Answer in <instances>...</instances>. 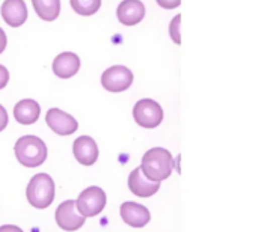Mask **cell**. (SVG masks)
<instances>
[{
  "instance_id": "cell-1",
  "label": "cell",
  "mask_w": 258,
  "mask_h": 232,
  "mask_svg": "<svg viewBox=\"0 0 258 232\" xmlns=\"http://www.w3.org/2000/svg\"><path fill=\"white\" fill-rule=\"evenodd\" d=\"M172 154L165 148H151L142 157L141 171L142 174L154 183H162L172 174Z\"/></svg>"
},
{
  "instance_id": "cell-2",
  "label": "cell",
  "mask_w": 258,
  "mask_h": 232,
  "mask_svg": "<svg viewBox=\"0 0 258 232\" xmlns=\"http://www.w3.org/2000/svg\"><path fill=\"white\" fill-rule=\"evenodd\" d=\"M14 152L20 165L26 168H38L47 159V146L36 136H23L15 142Z\"/></svg>"
},
{
  "instance_id": "cell-3",
  "label": "cell",
  "mask_w": 258,
  "mask_h": 232,
  "mask_svg": "<svg viewBox=\"0 0 258 232\" xmlns=\"http://www.w3.org/2000/svg\"><path fill=\"white\" fill-rule=\"evenodd\" d=\"M26 198L29 204L38 210L48 208L54 199V183L47 174H36L27 184Z\"/></svg>"
},
{
  "instance_id": "cell-4",
  "label": "cell",
  "mask_w": 258,
  "mask_h": 232,
  "mask_svg": "<svg viewBox=\"0 0 258 232\" xmlns=\"http://www.w3.org/2000/svg\"><path fill=\"white\" fill-rule=\"evenodd\" d=\"M106 201L107 198H106L104 190L97 186H92V187L85 189L79 195L77 201H74V204H76L77 211L83 217H94L104 210Z\"/></svg>"
},
{
  "instance_id": "cell-5",
  "label": "cell",
  "mask_w": 258,
  "mask_h": 232,
  "mask_svg": "<svg viewBox=\"0 0 258 232\" xmlns=\"http://www.w3.org/2000/svg\"><path fill=\"white\" fill-rule=\"evenodd\" d=\"M133 118L142 128H156L163 121V110L159 103L150 98L138 101L133 107Z\"/></svg>"
},
{
  "instance_id": "cell-6",
  "label": "cell",
  "mask_w": 258,
  "mask_h": 232,
  "mask_svg": "<svg viewBox=\"0 0 258 232\" xmlns=\"http://www.w3.org/2000/svg\"><path fill=\"white\" fill-rule=\"evenodd\" d=\"M133 83V72L122 65L107 68L101 74V86L109 92H124Z\"/></svg>"
},
{
  "instance_id": "cell-7",
  "label": "cell",
  "mask_w": 258,
  "mask_h": 232,
  "mask_svg": "<svg viewBox=\"0 0 258 232\" xmlns=\"http://www.w3.org/2000/svg\"><path fill=\"white\" fill-rule=\"evenodd\" d=\"M54 217H56L57 226L67 232H74L77 231V229H80L85 225V220H86V217H83L77 211L76 204H74L73 199L62 202L57 207Z\"/></svg>"
},
{
  "instance_id": "cell-8",
  "label": "cell",
  "mask_w": 258,
  "mask_h": 232,
  "mask_svg": "<svg viewBox=\"0 0 258 232\" xmlns=\"http://www.w3.org/2000/svg\"><path fill=\"white\" fill-rule=\"evenodd\" d=\"M45 122L59 136H70L79 128L77 121L60 109H50L47 112Z\"/></svg>"
},
{
  "instance_id": "cell-9",
  "label": "cell",
  "mask_w": 258,
  "mask_h": 232,
  "mask_svg": "<svg viewBox=\"0 0 258 232\" xmlns=\"http://www.w3.org/2000/svg\"><path fill=\"white\" fill-rule=\"evenodd\" d=\"M119 213L125 225L132 228H144L151 220L150 210L136 202H124L119 208Z\"/></svg>"
},
{
  "instance_id": "cell-10",
  "label": "cell",
  "mask_w": 258,
  "mask_h": 232,
  "mask_svg": "<svg viewBox=\"0 0 258 232\" xmlns=\"http://www.w3.org/2000/svg\"><path fill=\"white\" fill-rule=\"evenodd\" d=\"M73 152L76 160L83 166H92L98 159V146L89 136H80L73 143Z\"/></svg>"
},
{
  "instance_id": "cell-11",
  "label": "cell",
  "mask_w": 258,
  "mask_h": 232,
  "mask_svg": "<svg viewBox=\"0 0 258 232\" xmlns=\"http://www.w3.org/2000/svg\"><path fill=\"white\" fill-rule=\"evenodd\" d=\"M128 189L133 195L139 198H150L156 195L160 189V183L150 181L141 171V168H136L130 177H128Z\"/></svg>"
},
{
  "instance_id": "cell-12",
  "label": "cell",
  "mask_w": 258,
  "mask_h": 232,
  "mask_svg": "<svg viewBox=\"0 0 258 232\" xmlns=\"http://www.w3.org/2000/svg\"><path fill=\"white\" fill-rule=\"evenodd\" d=\"M116 17L124 26H135L145 17V6L141 0H124L116 9Z\"/></svg>"
},
{
  "instance_id": "cell-13",
  "label": "cell",
  "mask_w": 258,
  "mask_h": 232,
  "mask_svg": "<svg viewBox=\"0 0 258 232\" xmlns=\"http://www.w3.org/2000/svg\"><path fill=\"white\" fill-rule=\"evenodd\" d=\"M0 11L3 20L11 27H20L27 20V6L24 0H5Z\"/></svg>"
},
{
  "instance_id": "cell-14",
  "label": "cell",
  "mask_w": 258,
  "mask_h": 232,
  "mask_svg": "<svg viewBox=\"0 0 258 232\" xmlns=\"http://www.w3.org/2000/svg\"><path fill=\"white\" fill-rule=\"evenodd\" d=\"M51 69H53L56 77L70 79V77L76 75L77 71L80 69V59H79L77 54H74L71 51L60 53L59 56L54 57Z\"/></svg>"
},
{
  "instance_id": "cell-15",
  "label": "cell",
  "mask_w": 258,
  "mask_h": 232,
  "mask_svg": "<svg viewBox=\"0 0 258 232\" xmlns=\"http://www.w3.org/2000/svg\"><path fill=\"white\" fill-rule=\"evenodd\" d=\"M41 115V107L35 100H21L14 107V118L18 124L30 125L38 121Z\"/></svg>"
},
{
  "instance_id": "cell-16",
  "label": "cell",
  "mask_w": 258,
  "mask_h": 232,
  "mask_svg": "<svg viewBox=\"0 0 258 232\" xmlns=\"http://www.w3.org/2000/svg\"><path fill=\"white\" fill-rule=\"evenodd\" d=\"M38 17L44 21H53L59 17L60 0H32Z\"/></svg>"
},
{
  "instance_id": "cell-17",
  "label": "cell",
  "mask_w": 258,
  "mask_h": 232,
  "mask_svg": "<svg viewBox=\"0 0 258 232\" xmlns=\"http://www.w3.org/2000/svg\"><path fill=\"white\" fill-rule=\"evenodd\" d=\"M70 3L71 8L83 17L94 15L101 6V0H70Z\"/></svg>"
},
{
  "instance_id": "cell-18",
  "label": "cell",
  "mask_w": 258,
  "mask_h": 232,
  "mask_svg": "<svg viewBox=\"0 0 258 232\" xmlns=\"http://www.w3.org/2000/svg\"><path fill=\"white\" fill-rule=\"evenodd\" d=\"M180 20H181V15L178 14V15H175L172 18V21L169 24V35H171L172 41L175 44H178V45L181 44V38H180Z\"/></svg>"
},
{
  "instance_id": "cell-19",
  "label": "cell",
  "mask_w": 258,
  "mask_h": 232,
  "mask_svg": "<svg viewBox=\"0 0 258 232\" xmlns=\"http://www.w3.org/2000/svg\"><path fill=\"white\" fill-rule=\"evenodd\" d=\"M159 6L165 8V9H174V8H178L181 0H157Z\"/></svg>"
},
{
  "instance_id": "cell-20",
  "label": "cell",
  "mask_w": 258,
  "mask_h": 232,
  "mask_svg": "<svg viewBox=\"0 0 258 232\" xmlns=\"http://www.w3.org/2000/svg\"><path fill=\"white\" fill-rule=\"evenodd\" d=\"M8 82H9V71L3 65H0V89H3L8 85Z\"/></svg>"
},
{
  "instance_id": "cell-21",
  "label": "cell",
  "mask_w": 258,
  "mask_h": 232,
  "mask_svg": "<svg viewBox=\"0 0 258 232\" xmlns=\"http://www.w3.org/2000/svg\"><path fill=\"white\" fill-rule=\"evenodd\" d=\"M8 125V113L5 110V107L0 104V131H3Z\"/></svg>"
},
{
  "instance_id": "cell-22",
  "label": "cell",
  "mask_w": 258,
  "mask_h": 232,
  "mask_svg": "<svg viewBox=\"0 0 258 232\" xmlns=\"http://www.w3.org/2000/svg\"><path fill=\"white\" fill-rule=\"evenodd\" d=\"M6 44H8L6 33H5V32H3V29L0 27V54L5 51V48H6Z\"/></svg>"
},
{
  "instance_id": "cell-23",
  "label": "cell",
  "mask_w": 258,
  "mask_h": 232,
  "mask_svg": "<svg viewBox=\"0 0 258 232\" xmlns=\"http://www.w3.org/2000/svg\"><path fill=\"white\" fill-rule=\"evenodd\" d=\"M0 232H23V229L15 225H3L0 226Z\"/></svg>"
},
{
  "instance_id": "cell-24",
  "label": "cell",
  "mask_w": 258,
  "mask_h": 232,
  "mask_svg": "<svg viewBox=\"0 0 258 232\" xmlns=\"http://www.w3.org/2000/svg\"><path fill=\"white\" fill-rule=\"evenodd\" d=\"M180 160H181V156H177L175 160H172V168H175L177 174H181V171H180Z\"/></svg>"
}]
</instances>
